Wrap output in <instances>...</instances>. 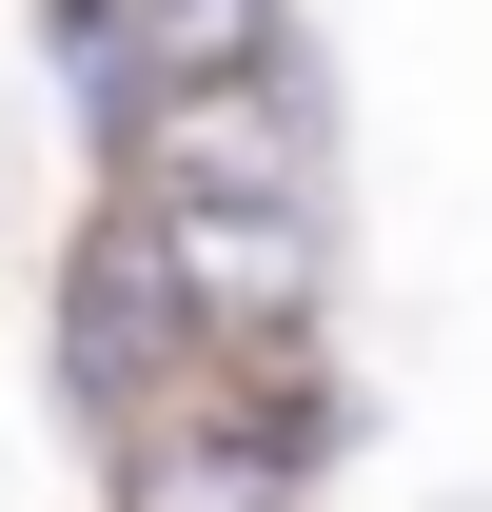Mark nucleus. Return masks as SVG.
<instances>
[{"instance_id": "obj_1", "label": "nucleus", "mask_w": 492, "mask_h": 512, "mask_svg": "<svg viewBox=\"0 0 492 512\" xmlns=\"http://www.w3.org/2000/svg\"><path fill=\"white\" fill-rule=\"evenodd\" d=\"M197 355H217V316H197V276H178V237H158V197L119 178V197L60 237V394L99 414V434H138Z\"/></svg>"}, {"instance_id": "obj_2", "label": "nucleus", "mask_w": 492, "mask_h": 512, "mask_svg": "<svg viewBox=\"0 0 492 512\" xmlns=\"http://www.w3.org/2000/svg\"><path fill=\"white\" fill-rule=\"evenodd\" d=\"M119 178L138 197H335V99H315V60L178 79V99L119 138Z\"/></svg>"}, {"instance_id": "obj_3", "label": "nucleus", "mask_w": 492, "mask_h": 512, "mask_svg": "<svg viewBox=\"0 0 492 512\" xmlns=\"http://www.w3.org/2000/svg\"><path fill=\"white\" fill-rule=\"evenodd\" d=\"M158 237H178V276H197V316L237 335H315V276H335V256H315V197H158Z\"/></svg>"}, {"instance_id": "obj_4", "label": "nucleus", "mask_w": 492, "mask_h": 512, "mask_svg": "<svg viewBox=\"0 0 492 512\" xmlns=\"http://www.w3.org/2000/svg\"><path fill=\"white\" fill-rule=\"evenodd\" d=\"M40 60H60V119L99 138V158L158 119V20H138V0H40Z\"/></svg>"}]
</instances>
